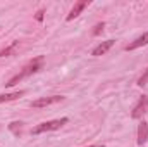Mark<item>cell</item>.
Returning <instances> with one entry per match:
<instances>
[{
    "mask_svg": "<svg viewBox=\"0 0 148 147\" xmlns=\"http://www.w3.org/2000/svg\"><path fill=\"white\" fill-rule=\"evenodd\" d=\"M24 94H26L24 90L12 92V94H3V95H0V104H2V102H10V101H16V99H19V97H23Z\"/></svg>",
    "mask_w": 148,
    "mask_h": 147,
    "instance_id": "9c48e42d",
    "label": "cell"
},
{
    "mask_svg": "<svg viewBox=\"0 0 148 147\" xmlns=\"http://www.w3.org/2000/svg\"><path fill=\"white\" fill-rule=\"evenodd\" d=\"M67 123V118H60V119H52V121H45L41 125L35 126L31 130V135H40V133H45V132H53V130H59L62 125Z\"/></svg>",
    "mask_w": 148,
    "mask_h": 147,
    "instance_id": "7a4b0ae2",
    "label": "cell"
},
{
    "mask_svg": "<svg viewBox=\"0 0 148 147\" xmlns=\"http://www.w3.org/2000/svg\"><path fill=\"white\" fill-rule=\"evenodd\" d=\"M148 83V69H145V73L140 76V80H138V87H145Z\"/></svg>",
    "mask_w": 148,
    "mask_h": 147,
    "instance_id": "8fae6325",
    "label": "cell"
},
{
    "mask_svg": "<svg viewBox=\"0 0 148 147\" xmlns=\"http://www.w3.org/2000/svg\"><path fill=\"white\" fill-rule=\"evenodd\" d=\"M88 147H105L103 144H100V146H88Z\"/></svg>",
    "mask_w": 148,
    "mask_h": 147,
    "instance_id": "9a60e30c",
    "label": "cell"
},
{
    "mask_svg": "<svg viewBox=\"0 0 148 147\" xmlns=\"http://www.w3.org/2000/svg\"><path fill=\"white\" fill-rule=\"evenodd\" d=\"M9 130H10L14 135H21V132H23V123H21V121H12V123L9 125Z\"/></svg>",
    "mask_w": 148,
    "mask_h": 147,
    "instance_id": "30bf717a",
    "label": "cell"
},
{
    "mask_svg": "<svg viewBox=\"0 0 148 147\" xmlns=\"http://www.w3.org/2000/svg\"><path fill=\"white\" fill-rule=\"evenodd\" d=\"M103 30H105V23H98V24L95 26V30H93V35H95V37H98V35H102V33H103Z\"/></svg>",
    "mask_w": 148,
    "mask_h": 147,
    "instance_id": "7c38bea8",
    "label": "cell"
},
{
    "mask_svg": "<svg viewBox=\"0 0 148 147\" xmlns=\"http://www.w3.org/2000/svg\"><path fill=\"white\" fill-rule=\"evenodd\" d=\"M143 45H148V31L147 33H143L141 37H138L134 42H131L129 45H126L124 47V50H134V49H140V47H143Z\"/></svg>",
    "mask_w": 148,
    "mask_h": 147,
    "instance_id": "52a82bcc",
    "label": "cell"
},
{
    "mask_svg": "<svg viewBox=\"0 0 148 147\" xmlns=\"http://www.w3.org/2000/svg\"><path fill=\"white\" fill-rule=\"evenodd\" d=\"M147 111H148V97H147V95H143V97H140L138 104L133 107V111H131V118L140 119V118H143V116H145V112H147Z\"/></svg>",
    "mask_w": 148,
    "mask_h": 147,
    "instance_id": "3957f363",
    "label": "cell"
},
{
    "mask_svg": "<svg viewBox=\"0 0 148 147\" xmlns=\"http://www.w3.org/2000/svg\"><path fill=\"white\" fill-rule=\"evenodd\" d=\"M60 101H64V97L62 95H52V97H41V99H36V101H33L31 102V107H48V106H52V104H57V102H60Z\"/></svg>",
    "mask_w": 148,
    "mask_h": 147,
    "instance_id": "277c9868",
    "label": "cell"
},
{
    "mask_svg": "<svg viewBox=\"0 0 148 147\" xmlns=\"http://www.w3.org/2000/svg\"><path fill=\"white\" fill-rule=\"evenodd\" d=\"M90 3H91V0H81V2H76V3H74V7L71 9V12L67 14L66 21H73L74 17H77V16H79V14L86 9Z\"/></svg>",
    "mask_w": 148,
    "mask_h": 147,
    "instance_id": "5b68a950",
    "label": "cell"
},
{
    "mask_svg": "<svg viewBox=\"0 0 148 147\" xmlns=\"http://www.w3.org/2000/svg\"><path fill=\"white\" fill-rule=\"evenodd\" d=\"M16 47H17V42H14V43H12L10 47H7L5 50H2V52H0V57H5V55H9V54H12V50H14Z\"/></svg>",
    "mask_w": 148,
    "mask_h": 147,
    "instance_id": "4fadbf2b",
    "label": "cell"
},
{
    "mask_svg": "<svg viewBox=\"0 0 148 147\" xmlns=\"http://www.w3.org/2000/svg\"><path fill=\"white\" fill-rule=\"evenodd\" d=\"M114 43H115V40H107V42H102L100 45H97V47L93 49L91 55H95V57H100V55L107 54V52L110 50L112 47H114Z\"/></svg>",
    "mask_w": 148,
    "mask_h": 147,
    "instance_id": "8992f818",
    "label": "cell"
},
{
    "mask_svg": "<svg viewBox=\"0 0 148 147\" xmlns=\"http://www.w3.org/2000/svg\"><path fill=\"white\" fill-rule=\"evenodd\" d=\"M43 68V57H36V59H33V61H29L19 73L16 74V76H12L5 85L7 87H14V85H17L21 80H24V78H28L29 74H33V73H38L40 69Z\"/></svg>",
    "mask_w": 148,
    "mask_h": 147,
    "instance_id": "6da1fadb",
    "label": "cell"
},
{
    "mask_svg": "<svg viewBox=\"0 0 148 147\" xmlns=\"http://www.w3.org/2000/svg\"><path fill=\"white\" fill-rule=\"evenodd\" d=\"M147 140H148V123L141 121L138 125V146L147 144Z\"/></svg>",
    "mask_w": 148,
    "mask_h": 147,
    "instance_id": "ba28073f",
    "label": "cell"
},
{
    "mask_svg": "<svg viewBox=\"0 0 148 147\" xmlns=\"http://www.w3.org/2000/svg\"><path fill=\"white\" fill-rule=\"evenodd\" d=\"M43 14H45L43 10H38L36 16H35V17H36V21H43Z\"/></svg>",
    "mask_w": 148,
    "mask_h": 147,
    "instance_id": "5bb4252c",
    "label": "cell"
}]
</instances>
